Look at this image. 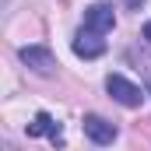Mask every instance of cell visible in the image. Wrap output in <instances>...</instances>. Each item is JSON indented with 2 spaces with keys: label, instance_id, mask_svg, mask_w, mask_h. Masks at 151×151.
Instances as JSON below:
<instances>
[{
  "label": "cell",
  "instance_id": "6da1fadb",
  "mask_svg": "<svg viewBox=\"0 0 151 151\" xmlns=\"http://www.w3.org/2000/svg\"><path fill=\"white\" fill-rule=\"evenodd\" d=\"M106 91L113 95L119 106H127V109H137V106L144 102V91H141L134 81H127L123 74H109L106 77Z\"/></svg>",
  "mask_w": 151,
  "mask_h": 151
},
{
  "label": "cell",
  "instance_id": "7a4b0ae2",
  "mask_svg": "<svg viewBox=\"0 0 151 151\" xmlns=\"http://www.w3.org/2000/svg\"><path fill=\"white\" fill-rule=\"evenodd\" d=\"M116 25V14L109 4H91L88 11H84V25L81 28H88V32H99V35H106V32H113Z\"/></svg>",
  "mask_w": 151,
  "mask_h": 151
},
{
  "label": "cell",
  "instance_id": "3957f363",
  "mask_svg": "<svg viewBox=\"0 0 151 151\" xmlns=\"http://www.w3.org/2000/svg\"><path fill=\"white\" fill-rule=\"evenodd\" d=\"M21 63L32 67V70L42 74V77H49L56 70V60H53V53H49L46 46H25V49H21Z\"/></svg>",
  "mask_w": 151,
  "mask_h": 151
},
{
  "label": "cell",
  "instance_id": "277c9868",
  "mask_svg": "<svg viewBox=\"0 0 151 151\" xmlns=\"http://www.w3.org/2000/svg\"><path fill=\"white\" fill-rule=\"evenodd\" d=\"M70 46H74V53L81 56V60H95V56L106 53V39L99 35V32H88V28H81Z\"/></svg>",
  "mask_w": 151,
  "mask_h": 151
},
{
  "label": "cell",
  "instance_id": "5b68a950",
  "mask_svg": "<svg viewBox=\"0 0 151 151\" xmlns=\"http://www.w3.org/2000/svg\"><path fill=\"white\" fill-rule=\"evenodd\" d=\"M84 134H88L95 144H113L116 141V123L102 119L99 113H88L84 116Z\"/></svg>",
  "mask_w": 151,
  "mask_h": 151
},
{
  "label": "cell",
  "instance_id": "8992f818",
  "mask_svg": "<svg viewBox=\"0 0 151 151\" xmlns=\"http://www.w3.org/2000/svg\"><path fill=\"white\" fill-rule=\"evenodd\" d=\"M42 134H46L53 144H60V141H63V137H60V123H56L49 113H39L35 119L28 123V137H42Z\"/></svg>",
  "mask_w": 151,
  "mask_h": 151
},
{
  "label": "cell",
  "instance_id": "52a82bcc",
  "mask_svg": "<svg viewBox=\"0 0 151 151\" xmlns=\"http://www.w3.org/2000/svg\"><path fill=\"white\" fill-rule=\"evenodd\" d=\"M123 4H127V7H134V11H141V7H144V0H123Z\"/></svg>",
  "mask_w": 151,
  "mask_h": 151
},
{
  "label": "cell",
  "instance_id": "ba28073f",
  "mask_svg": "<svg viewBox=\"0 0 151 151\" xmlns=\"http://www.w3.org/2000/svg\"><path fill=\"white\" fill-rule=\"evenodd\" d=\"M144 39H148V42H151V21H148V25H144Z\"/></svg>",
  "mask_w": 151,
  "mask_h": 151
}]
</instances>
